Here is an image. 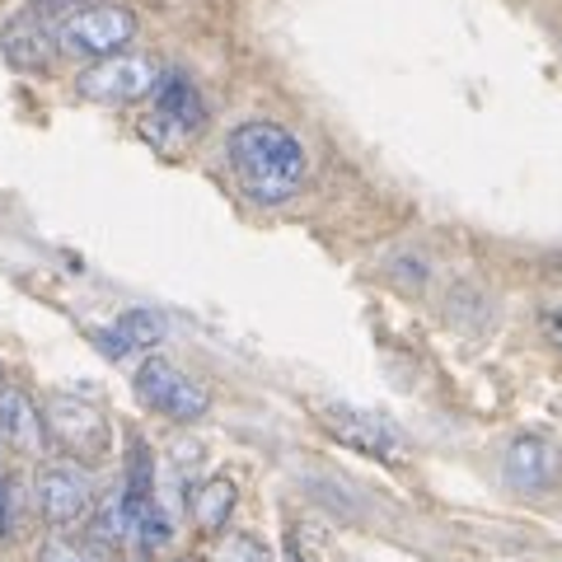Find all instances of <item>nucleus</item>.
Returning <instances> with one entry per match:
<instances>
[{
  "instance_id": "f257e3e1",
  "label": "nucleus",
  "mask_w": 562,
  "mask_h": 562,
  "mask_svg": "<svg viewBox=\"0 0 562 562\" xmlns=\"http://www.w3.org/2000/svg\"><path fill=\"white\" fill-rule=\"evenodd\" d=\"M225 155H231L244 198L258 206L291 202L305 183V146L277 122H239L225 136Z\"/></svg>"
},
{
  "instance_id": "f03ea898",
  "label": "nucleus",
  "mask_w": 562,
  "mask_h": 562,
  "mask_svg": "<svg viewBox=\"0 0 562 562\" xmlns=\"http://www.w3.org/2000/svg\"><path fill=\"white\" fill-rule=\"evenodd\" d=\"M132 38H136V14L117 5V0H90V5L70 10L57 29L61 52H76V57L90 61L117 57V52H127Z\"/></svg>"
},
{
  "instance_id": "7ed1b4c3",
  "label": "nucleus",
  "mask_w": 562,
  "mask_h": 562,
  "mask_svg": "<svg viewBox=\"0 0 562 562\" xmlns=\"http://www.w3.org/2000/svg\"><path fill=\"white\" fill-rule=\"evenodd\" d=\"M160 80H165V70H160V61H155L150 52H117V57H103V61L85 66L76 90H80V99L117 109V103L150 99L155 90H160Z\"/></svg>"
},
{
  "instance_id": "20e7f679",
  "label": "nucleus",
  "mask_w": 562,
  "mask_h": 562,
  "mask_svg": "<svg viewBox=\"0 0 562 562\" xmlns=\"http://www.w3.org/2000/svg\"><path fill=\"white\" fill-rule=\"evenodd\" d=\"M206 127V103L183 76H165L160 90L150 94V113L140 117V136L155 150H179Z\"/></svg>"
},
{
  "instance_id": "39448f33",
  "label": "nucleus",
  "mask_w": 562,
  "mask_h": 562,
  "mask_svg": "<svg viewBox=\"0 0 562 562\" xmlns=\"http://www.w3.org/2000/svg\"><path fill=\"white\" fill-rule=\"evenodd\" d=\"M132 384H136V398L146 403V408H155L160 417H169V422H198V417L211 413V394L165 357L140 361Z\"/></svg>"
},
{
  "instance_id": "423d86ee",
  "label": "nucleus",
  "mask_w": 562,
  "mask_h": 562,
  "mask_svg": "<svg viewBox=\"0 0 562 562\" xmlns=\"http://www.w3.org/2000/svg\"><path fill=\"white\" fill-rule=\"evenodd\" d=\"M43 427H47V441H57L66 450V460H76L85 469L109 454V436H113L109 417L85 398H52L43 413Z\"/></svg>"
},
{
  "instance_id": "0eeeda50",
  "label": "nucleus",
  "mask_w": 562,
  "mask_h": 562,
  "mask_svg": "<svg viewBox=\"0 0 562 562\" xmlns=\"http://www.w3.org/2000/svg\"><path fill=\"white\" fill-rule=\"evenodd\" d=\"M33 497H38V512L52 530H70V525H80L94 512V479L76 460H52L38 469Z\"/></svg>"
},
{
  "instance_id": "6e6552de",
  "label": "nucleus",
  "mask_w": 562,
  "mask_h": 562,
  "mask_svg": "<svg viewBox=\"0 0 562 562\" xmlns=\"http://www.w3.org/2000/svg\"><path fill=\"white\" fill-rule=\"evenodd\" d=\"M319 422L333 441H342L361 454H375V460H403V431L394 427L390 417L351 408V403H319Z\"/></svg>"
},
{
  "instance_id": "1a4fd4ad",
  "label": "nucleus",
  "mask_w": 562,
  "mask_h": 562,
  "mask_svg": "<svg viewBox=\"0 0 562 562\" xmlns=\"http://www.w3.org/2000/svg\"><path fill=\"white\" fill-rule=\"evenodd\" d=\"M502 479L512 483L516 492H525V497H543V492H553L562 483V450H558V441L535 436V431L516 436V441L502 450Z\"/></svg>"
},
{
  "instance_id": "9d476101",
  "label": "nucleus",
  "mask_w": 562,
  "mask_h": 562,
  "mask_svg": "<svg viewBox=\"0 0 562 562\" xmlns=\"http://www.w3.org/2000/svg\"><path fill=\"white\" fill-rule=\"evenodd\" d=\"M57 33H47L43 14H14V20L5 24V33H0V52H5V61L14 70H24V76H43V70L52 66V52H57Z\"/></svg>"
},
{
  "instance_id": "9b49d317",
  "label": "nucleus",
  "mask_w": 562,
  "mask_h": 562,
  "mask_svg": "<svg viewBox=\"0 0 562 562\" xmlns=\"http://www.w3.org/2000/svg\"><path fill=\"white\" fill-rule=\"evenodd\" d=\"M0 441L20 454H38L47 446L43 413L33 408V398L24 390H0Z\"/></svg>"
},
{
  "instance_id": "f8f14e48",
  "label": "nucleus",
  "mask_w": 562,
  "mask_h": 562,
  "mask_svg": "<svg viewBox=\"0 0 562 562\" xmlns=\"http://www.w3.org/2000/svg\"><path fill=\"white\" fill-rule=\"evenodd\" d=\"M165 342V319L155 310H127L117 314L113 328L99 333V351H109V357H132V351H150Z\"/></svg>"
},
{
  "instance_id": "ddd939ff",
  "label": "nucleus",
  "mask_w": 562,
  "mask_h": 562,
  "mask_svg": "<svg viewBox=\"0 0 562 562\" xmlns=\"http://www.w3.org/2000/svg\"><path fill=\"white\" fill-rule=\"evenodd\" d=\"M235 502H239V487L231 483V479H202L198 487L188 492V512H192V520L202 525V530H221L225 520L235 516Z\"/></svg>"
},
{
  "instance_id": "4468645a",
  "label": "nucleus",
  "mask_w": 562,
  "mask_h": 562,
  "mask_svg": "<svg viewBox=\"0 0 562 562\" xmlns=\"http://www.w3.org/2000/svg\"><path fill=\"white\" fill-rule=\"evenodd\" d=\"M38 562H99V558H94V543L70 539L66 530H57V535H47V539H43Z\"/></svg>"
},
{
  "instance_id": "2eb2a0df",
  "label": "nucleus",
  "mask_w": 562,
  "mask_h": 562,
  "mask_svg": "<svg viewBox=\"0 0 562 562\" xmlns=\"http://www.w3.org/2000/svg\"><path fill=\"white\" fill-rule=\"evenodd\" d=\"M216 562H272V549L258 535H231L216 549Z\"/></svg>"
},
{
  "instance_id": "dca6fc26",
  "label": "nucleus",
  "mask_w": 562,
  "mask_h": 562,
  "mask_svg": "<svg viewBox=\"0 0 562 562\" xmlns=\"http://www.w3.org/2000/svg\"><path fill=\"white\" fill-rule=\"evenodd\" d=\"M543 333H549V342L562 351V305H553L549 314H543Z\"/></svg>"
},
{
  "instance_id": "f3484780",
  "label": "nucleus",
  "mask_w": 562,
  "mask_h": 562,
  "mask_svg": "<svg viewBox=\"0 0 562 562\" xmlns=\"http://www.w3.org/2000/svg\"><path fill=\"white\" fill-rule=\"evenodd\" d=\"M117 562H136V558H117Z\"/></svg>"
}]
</instances>
